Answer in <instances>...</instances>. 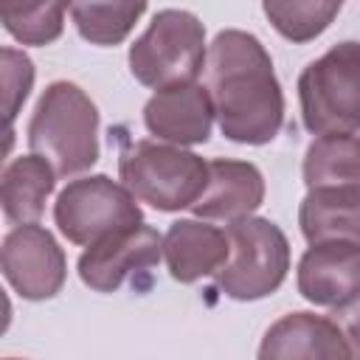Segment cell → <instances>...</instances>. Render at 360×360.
I'll return each mask as SVG.
<instances>
[{
	"label": "cell",
	"mask_w": 360,
	"mask_h": 360,
	"mask_svg": "<svg viewBox=\"0 0 360 360\" xmlns=\"http://www.w3.org/2000/svg\"><path fill=\"white\" fill-rule=\"evenodd\" d=\"M143 11L146 0H70L76 31L93 45L124 42Z\"/></svg>",
	"instance_id": "obj_18"
},
{
	"label": "cell",
	"mask_w": 360,
	"mask_h": 360,
	"mask_svg": "<svg viewBox=\"0 0 360 360\" xmlns=\"http://www.w3.org/2000/svg\"><path fill=\"white\" fill-rule=\"evenodd\" d=\"M329 318H332V321L338 323V329L343 332L352 357H360V295H354V298L346 301V304H338Z\"/></svg>",
	"instance_id": "obj_22"
},
{
	"label": "cell",
	"mask_w": 360,
	"mask_h": 360,
	"mask_svg": "<svg viewBox=\"0 0 360 360\" xmlns=\"http://www.w3.org/2000/svg\"><path fill=\"white\" fill-rule=\"evenodd\" d=\"M304 127L312 135L360 129V42H338L298 76Z\"/></svg>",
	"instance_id": "obj_4"
},
{
	"label": "cell",
	"mask_w": 360,
	"mask_h": 360,
	"mask_svg": "<svg viewBox=\"0 0 360 360\" xmlns=\"http://www.w3.org/2000/svg\"><path fill=\"white\" fill-rule=\"evenodd\" d=\"M264 200V177L253 163L217 158L208 163V186L191 211L202 219L233 222L250 217Z\"/></svg>",
	"instance_id": "obj_12"
},
{
	"label": "cell",
	"mask_w": 360,
	"mask_h": 360,
	"mask_svg": "<svg viewBox=\"0 0 360 360\" xmlns=\"http://www.w3.org/2000/svg\"><path fill=\"white\" fill-rule=\"evenodd\" d=\"M118 174L141 202L158 211L191 208L208 186V163L200 155L155 141L124 146Z\"/></svg>",
	"instance_id": "obj_3"
},
{
	"label": "cell",
	"mask_w": 360,
	"mask_h": 360,
	"mask_svg": "<svg viewBox=\"0 0 360 360\" xmlns=\"http://www.w3.org/2000/svg\"><path fill=\"white\" fill-rule=\"evenodd\" d=\"M163 256L172 278L180 284H191L222 270L231 256V239L225 231L208 222L177 219L163 236Z\"/></svg>",
	"instance_id": "obj_13"
},
{
	"label": "cell",
	"mask_w": 360,
	"mask_h": 360,
	"mask_svg": "<svg viewBox=\"0 0 360 360\" xmlns=\"http://www.w3.org/2000/svg\"><path fill=\"white\" fill-rule=\"evenodd\" d=\"M298 292L315 307H338L360 295V242H315L298 262Z\"/></svg>",
	"instance_id": "obj_11"
},
{
	"label": "cell",
	"mask_w": 360,
	"mask_h": 360,
	"mask_svg": "<svg viewBox=\"0 0 360 360\" xmlns=\"http://www.w3.org/2000/svg\"><path fill=\"white\" fill-rule=\"evenodd\" d=\"M307 188L321 186H360V138L352 132L321 135L304 155Z\"/></svg>",
	"instance_id": "obj_17"
},
{
	"label": "cell",
	"mask_w": 360,
	"mask_h": 360,
	"mask_svg": "<svg viewBox=\"0 0 360 360\" xmlns=\"http://www.w3.org/2000/svg\"><path fill=\"white\" fill-rule=\"evenodd\" d=\"M70 0H0L3 28L22 45H51L62 37Z\"/></svg>",
	"instance_id": "obj_19"
},
{
	"label": "cell",
	"mask_w": 360,
	"mask_h": 360,
	"mask_svg": "<svg viewBox=\"0 0 360 360\" xmlns=\"http://www.w3.org/2000/svg\"><path fill=\"white\" fill-rule=\"evenodd\" d=\"M298 225L309 245L329 239L360 242V186L309 188L298 208Z\"/></svg>",
	"instance_id": "obj_15"
},
{
	"label": "cell",
	"mask_w": 360,
	"mask_h": 360,
	"mask_svg": "<svg viewBox=\"0 0 360 360\" xmlns=\"http://www.w3.org/2000/svg\"><path fill=\"white\" fill-rule=\"evenodd\" d=\"M53 183H56V169L42 155H25L11 160L3 169V183H0V202L6 219L17 225L37 222L48 194L53 191Z\"/></svg>",
	"instance_id": "obj_16"
},
{
	"label": "cell",
	"mask_w": 360,
	"mask_h": 360,
	"mask_svg": "<svg viewBox=\"0 0 360 360\" xmlns=\"http://www.w3.org/2000/svg\"><path fill=\"white\" fill-rule=\"evenodd\" d=\"M231 256L217 273V287L233 301H256L281 287L290 270V242L284 231L262 217L228 222Z\"/></svg>",
	"instance_id": "obj_5"
},
{
	"label": "cell",
	"mask_w": 360,
	"mask_h": 360,
	"mask_svg": "<svg viewBox=\"0 0 360 360\" xmlns=\"http://www.w3.org/2000/svg\"><path fill=\"white\" fill-rule=\"evenodd\" d=\"M262 8L284 39L309 42L332 25L343 0H262Z\"/></svg>",
	"instance_id": "obj_20"
},
{
	"label": "cell",
	"mask_w": 360,
	"mask_h": 360,
	"mask_svg": "<svg viewBox=\"0 0 360 360\" xmlns=\"http://www.w3.org/2000/svg\"><path fill=\"white\" fill-rule=\"evenodd\" d=\"M28 146L62 177L90 169L98 160V110L90 96L73 82L48 84L28 124Z\"/></svg>",
	"instance_id": "obj_2"
},
{
	"label": "cell",
	"mask_w": 360,
	"mask_h": 360,
	"mask_svg": "<svg viewBox=\"0 0 360 360\" xmlns=\"http://www.w3.org/2000/svg\"><path fill=\"white\" fill-rule=\"evenodd\" d=\"M214 101L208 87L197 82H180L172 87H160L143 107L146 129L169 143L191 146L205 143L211 138L214 124Z\"/></svg>",
	"instance_id": "obj_10"
},
{
	"label": "cell",
	"mask_w": 360,
	"mask_h": 360,
	"mask_svg": "<svg viewBox=\"0 0 360 360\" xmlns=\"http://www.w3.org/2000/svg\"><path fill=\"white\" fill-rule=\"evenodd\" d=\"M31 84H34L31 59L17 48H3V112L8 127L14 124L22 101L28 98Z\"/></svg>",
	"instance_id": "obj_21"
},
{
	"label": "cell",
	"mask_w": 360,
	"mask_h": 360,
	"mask_svg": "<svg viewBox=\"0 0 360 360\" xmlns=\"http://www.w3.org/2000/svg\"><path fill=\"white\" fill-rule=\"evenodd\" d=\"M259 357L262 360H270V357L273 360L276 357L338 360V357H352V352L332 318H321L312 312H290L264 332Z\"/></svg>",
	"instance_id": "obj_14"
},
{
	"label": "cell",
	"mask_w": 360,
	"mask_h": 360,
	"mask_svg": "<svg viewBox=\"0 0 360 360\" xmlns=\"http://www.w3.org/2000/svg\"><path fill=\"white\" fill-rule=\"evenodd\" d=\"M208 93L225 138L270 143L284 124V93L270 53L248 31H219L208 48Z\"/></svg>",
	"instance_id": "obj_1"
},
{
	"label": "cell",
	"mask_w": 360,
	"mask_h": 360,
	"mask_svg": "<svg viewBox=\"0 0 360 360\" xmlns=\"http://www.w3.org/2000/svg\"><path fill=\"white\" fill-rule=\"evenodd\" d=\"M205 62V28L191 11H158L129 48V70L146 87L194 82Z\"/></svg>",
	"instance_id": "obj_6"
},
{
	"label": "cell",
	"mask_w": 360,
	"mask_h": 360,
	"mask_svg": "<svg viewBox=\"0 0 360 360\" xmlns=\"http://www.w3.org/2000/svg\"><path fill=\"white\" fill-rule=\"evenodd\" d=\"M3 276L22 298L45 301L62 290L68 262L45 228L25 222L3 239Z\"/></svg>",
	"instance_id": "obj_9"
},
{
	"label": "cell",
	"mask_w": 360,
	"mask_h": 360,
	"mask_svg": "<svg viewBox=\"0 0 360 360\" xmlns=\"http://www.w3.org/2000/svg\"><path fill=\"white\" fill-rule=\"evenodd\" d=\"M163 236L149 225L115 231L79 256V278L96 292H115L127 278L152 270L160 262Z\"/></svg>",
	"instance_id": "obj_8"
},
{
	"label": "cell",
	"mask_w": 360,
	"mask_h": 360,
	"mask_svg": "<svg viewBox=\"0 0 360 360\" xmlns=\"http://www.w3.org/2000/svg\"><path fill=\"white\" fill-rule=\"evenodd\" d=\"M138 197L110 180L107 174H93L68 183L53 205V219L62 236L73 245H93L115 231L143 222L135 202Z\"/></svg>",
	"instance_id": "obj_7"
}]
</instances>
